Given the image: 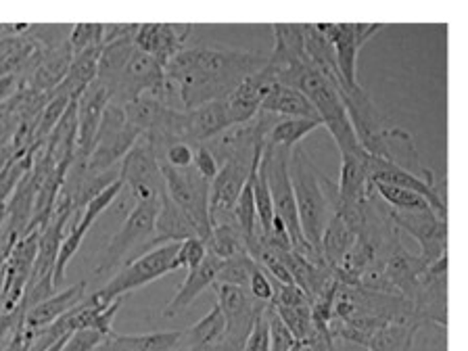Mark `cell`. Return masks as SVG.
<instances>
[{
  "label": "cell",
  "instance_id": "1",
  "mask_svg": "<svg viewBox=\"0 0 468 351\" xmlns=\"http://www.w3.org/2000/svg\"><path fill=\"white\" fill-rule=\"evenodd\" d=\"M268 65V55L234 48H185L165 68L167 92L185 112L222 101L245 78Z\"/></svg>",
  "mask_w": 468,
  "mask_h": 351
},
{
  "label": "cell",
  "instance_id": "2",
  "mask_svg": "<svg viewBox=\"0 0 468 351\" xmlns=\"http://www.w3.org/2000/svg\"><path fill=\"white\" fill-rule=\"evenodd\" d=\"M289 176L297 203V216L307 247L320 253V239L335 214L339 190L324 172L318 170L303 146H295L289 157Z\"/></svg>",
  "mask_w": 468,
  "mask_h": 351
},
{
  "label": "cell",
  "instance_id": "3",
  "mask_svg": "<svg viewBox=\"0 0 468 351\" xmlns=\"http://www.w3.org/2000/svg\"><path fill=\"white\" fill-rule=\"evenodd\" d=\"M289 157H291L289 149H282V146H270V144L263 146L261 164H263V170H266L274 218L281 219L284 229H287L292 251H297L299 255H303L305 260H310L314 263H324L322 261V255L318 251H314L312 247H307V243L303 240L302 224H299V216H297L295 195H292V186H291Z\"/></svg>",
  "mask_w": 468,
  "mask_h": 351
},
{
  "label": "cell",
  "instance_id": "4",
  "mask_svg": "<svg viewBox=\"0 0 468 351\" xmlns=\"http://www.w3.org/2000/svg\"><path fill=\"white\" fill-rule=\"evenodd\" d=\"M180 251V243H167L151 249L138 260L126 261V266L109 278V281L102 284L99 291L90 292V297L99 307H107L109 303L117 302L128 292L136 291L149 284L157 278L176 272V255Z\"/></svg>",
  "mask_w": 468,
  "mask_h": 351
},
{
  "label": "cell",
  "instance_id": "5",
  "mask_svg": "<svg viewBox=\"0 0 468 351\" xmlns=\"http://www.w3.org/2000/svg\"><path fill=\"white\" fill-rule=\"evenodd\" d=\"M159 211V201L149 203H134V207L128 211L123 224L117 229V232L107 243V249L102 251L101 260L94 268V278H112L115 270L122 266L123 261L130 260V255L149 245L153 237V229H155V218Z\"/></svg>",
  "mask_w": 468,
  "mask_h": 351
},
{
  "label": "cell",
  "instance_id": "6",
  "mask_svg": "<svg viewBox=\"0 0 468 351\" xmlns=\"http://www.w3.org/2000/svg\"><path fill=\"white\" fill-rule=\"evenodd\" d=\"M138 138H141V132L126 122L123 107L109 101L97 136H94L92 153L86 161V172L102 174L120 167L122 159L128 155Z\"/></svg>",
  "mask_w": 468,
  "mask_h": 351
},
{
  "label": "cell",
  "instance_id": "7",
  "mask_svg": "<svg viewBox=\"0 0 468 351\" xmlns=\"http://www.w3.org/2000/svg\"><path fill=\"white\" fill-rule=\"evenodd\" d=\"M107 90L117 105H126V102L141 97H153L170 105L165 69L151 55L138 48L132 53L128 63L123 65L120 76L107 86Z\"/></svg>",
  "mask_w": 468,
  "mask_h": 351
},
{
  "label": "cell",
  "instance_id": "8",
  "mask_svg": "<svg viewBox=\"0 0 468 351\" xmlns=\"http://www.w3.org/2000/svg\"><path fill=\"white\" fill-rule=\"evenodd\" d=\"M164 176L165 193L170 199L193 219L199 230V239L205 240L211 232L209 222V182L195 172V167L176 170L165 164H159Z\"/></svg>",
  "mask_w": 468,
  "mask_h": 351
},
{
  "label": "cell",
  "instance_id": "9",
  "mask_svg": "<svg viewBox=\"0 0 468 351\" xmlns=\"http://www.w3.org/2000/svg\"><path fill=\"white\" fill-rule=\"evenodd\" d=\"M336 90H339V97L343 101V105H346L351 128H354L357 143H360L364 153H368V155L378 159L383 157L385 141L391 126H387V117L377 107V102L372 101L368 90H364L362 86H339Z\"/></svg>",
  "mask_w": 468,
  "mask_h": 351
},
{
  "label": "cell",
  "instance_id": "10",
  "mask_svg": "<svg viewBox=\"0 0 468 351\" xmlns=\"http://www.w3.org/2000/svg\"><path fill=\"white\" fill-rule=\"evenodd\" d=\"M120 180L123 186L132 190L136 203L159 201L165 193L164 176H161L159 161L149 143L141 136L130 153L120 164Z\"/></svg>",
  "mask_w": 468,
  "mask_h": 351
},
{
  "label": "cell",
  "instance_id": "11",
  "mask_svg": "<svg viewBox=\"0 0 468 351\" xmlns=\"http://www.w3.org/2000/svg\"><path fill=\"white\" fill-rule=\"evenodd\" d=\"M324 38L331 42L339 69L341 82L346 88L360 86L357 82V55L368 38L378 34L380 24H316Z\"/></svg>",
  "mask_w": 468,
  "mask_h": 351
},
{
  "label": "cell",
  "instance_id": "12",
  "mask_svg": "<svg viewBox=\"0 0 468 351\" xmlns=\"http://www.w3.org/2000/svg\"><path fill=\"white\" fill-rule=\"evenodd\" d=\"M214 291L218 295L216 305L226 322L224 341L243 351L247 335L251 333L253 324L258 322L268 303L258 302V299L249 295L247 289L234 287V284H214Z\"/></svg>",
  "mask_w": 468,
  "mask_h": 351
},
{
  "label": "cell",
  "instance_id": "13",
  "mask_svg": "<svg viewBox=\"0 0 468 351\" xmlns=\"http://www.w3.org/2000/svg\"><path fill=\"white\" fill-rule=\"evenodd\" d=\"M389 219L398 230L408 232L420 245L422 261L433 263L448 253V222L439 218L433 209L422 211H393Z\"/></svg>",
  "mask_w": 468,
  "mask_h": 351
},
{
  "label": "cell",
  "instance_id": "14",
  "mask_svg": "<svg viewBox=\"0 0 468 351\" xmlns=\"http://www.w3.org/2000/svg\"><path fill=\"white\" fill-rule=\"evenodd\" d=\"M122 188H123L122 180H115L113 185H109L105 190H101V193L94 197V199L88 201L82 207V211L73 214L76 222H73L71 229L63 234L61 247H58L55 272H53L55 291L65 282V272H68L69 261L73 260V255L78 253V249H80V245H82V240L88 234V230L92 229V224L97 222L102 211H105L109 205H112L117 199V195L122 193Z\"/></svg>",
  "mask_w": 468,
  "mask_h": 351
},
{
  "label": "cell",
  "instance_id": "15",
  "mask_svg": "<svg viewBox=\"0 0 468 351\" xmlns=\"http://www.w3.org/2000/svg\"><path fill=\"white\" fill-rule=\"evenodd\" d=\"M38 237L40 229L27 232L6 255L3 292H0V316L13 314L19 307L21 299H24L29 276H32L36 253H38Z\"/></svg>",
  "mask_w": 468,
  "mask_h": 351
},
{
  "label": "cell",
  "instance_id": "16",
  "mask_svg": "<svg viewBox=\"0 0 468 351\" xmlns=\"http://www.w3.org/2000/svg\"><path fill=\"white\" fill-rule=\"evenodd\" d=\"M260 165V161L253 167L226 161L219 165V172L209 182V222L211 229L219 224H234L232 209L239 195L243 193L245 185L251 178V172Z\"/></svg>",
  "mask_w": 468,
  "mask_h": 351
},
{
  "label": "cell",
  "instance_id": "17",
  "mask_svg": "<svg viewBox=\"0 0 468 351\" xmlns=\"http://www.w3.org/2000/svg\"><path fill=\"white\" fill-rule=\"evenodd\" d=\"M278 86V76L276 71L266 65V68L260 69L253 76L245 78L234 90L224 99L226 112H229L232 126H239V123H247L253 120L255 115L260 113L261 102L266 101L270 92Z\"/></svg>",
  "mask_w": 468,
  "mask_h": 351
},
{
  "label": "cell",
  "instance_id": "18",
  "mask_svg": "<svg viewBox=\"0 0 468 351\" xmlns=\"http://www.w3.org/2000/svg\"><path fill=\"white\" fill-rule=\"evenodd\" d=\"M112 101V94L99 80L86 88V90L76 99V126H78V141H76V159L86 164L92 153L94 136H97L102 113Z\"/></svg>",
  "mask_w": 468,
  "mask_h": 351
},
{
  "label": "cell",
  "instance_id": "19",
  "mask_svg": "<svg viewBox=\"0 0 468 351\" xmlns=\"http://www.w3.org/2000/svg\"><path fill=\"white\" fill-rule=\"evenodd\" d=\"M195 26H174V24H138L134 34V47L143 53L151 55L161 68H167V63L185 50L186 38L193 32Z\"/></svg>",
  "mask_w": 468,
  "mask_h": 351
},
{
  "label": "cell",
  "instance_id": "20",
  "mask_svg": "<svg viewBox=\"0 0 468 351\" xmlns=\"http://www.w3.org/2000/svg\"><path fill=\"white\" fill-rule=\"evenodd\" d=\"M368 176L372 185L380 182V185H391L398 188L412 190V193L420 195L422 199H427L431 209H433L439 218L448 216V207H445L443 195L439 193V188L427 185V182L419 178V176L410 174L406 170H401V167L389 164V161L372 157V155H368Z\"/></svg>",
  "mask_w": 468,
  "mask_h": 351
},
{
  "label": "cell",
  "instance_id": "21",
  "mask_svg": "<svg viewBox=\"0 0 468 351\" xmlns=\"http://www.w3.org/2000/svg\"><path fill=\"white\" fill-rule=\"evenodd\" d=\"M188 239H199V230H197L193 219L167 197V193H164L159 199L155 229H153V237L149 245H146L149 247L146 251H151V247L155 245L161 247L167 243H185Z\"/></svg>",
  "mask_w": 468,
  "mask_h": 351
},
{
  "label": "cell",
  "instance_id": "22",
  "mask_svg": "<svg viewBox=\"0 0 468 351\" xmlns=\"http://www.w3.org/2000/svg\"><path fill=\"white\" fill-rule=\"evenodd\" d=\"M383 270H385L387 281L391 282V287L410 302L416 287H419L422 272L427 270V263L422 261L420 255L410 253L408 249H404L398 243L391 249V253L387 255Z\"/></svg>",
  "mask_w": 468,
  "mask_h": 351
},
{
  "label": "cell",
  "instance_id": "23",
  "mask_svg": "<svg viewBox=\"0 0 468 351\" xmlns=\"http://www.w3.org/2000/svg\"><path fill=\"white\" fill-rule=\"evenodd\" d=\"M86 289H88V281H80L76 284H71L68 291L55 292L53 297L44 299L42 303L34 305L32 310L26 312L24 326L27 331H40V328H47L48 324H53L55 320L65 316V314L73 310L78 303L84 302Z\"/></svg>",
  "mask_w": 468,
  "mask_h": 351
},
{
  "label": "cell",
  "instance_id": "24",
  "mask_svg": "<svg viewBox=\"0 0 468 351\" xmlns=\"http://www.w3.org/2000/svg\"><path fill=\"white\" fill-rule=\"evenodd\" d=\"M230 126L232 123L224 99L185 112V141L190 144L207 143Z\"/></svg>",
  "mask_w": 468,
  "mask_h": 351
},
{
  "label": "cell",
  "instance_id": "25",
  "mask_svg": "<svg viewBox=\"0 0 468 351\" xmlns=\"http://www.w3.org/2000/svg\"><path fill=\"white\" fill-rule=\"evenodd\" d=\"M219 266H222V260H218V258H214V255L207 253V258H205L199 266L188 270L182 287L178 289V292H176L172 302L167 303L164 310H161V314H164L165 318H174V316H178V314L185 312L186 307L193 303L205 289L214 287Z\"/></svg>",
  "mask_w": 468,
  "mask_h": 351
},
{
  "label": "cell",
  "instance_id": "26",
  "mask_svg": "<svg viewBox=\"0 0 468 351\" xmlns=\"http://www.w3.org/2000/svg\"><path fill=\"white\" fill-rule=\"evenodd\" d=\"M270 27L274 34V48L268 55V65L276 71V76L299 63L310 61L303 48L302 24H274Z\"/></svg>",
  "mask_w": 468,
  "mask_h": 351
},
{
  "label": "cell",
  "instance_id": "27",
  "mask_svg": "<svg viewBox=\"0 0 468 351\" xmlns=\"http://www.w3.org/2000/svg\"><path fill=\"white\" fill-rule=\"evenodd\" d=\"M182 343V331H161L144 335H109L94 351H176Z\"/></svg>",
  "mask_w": 468,
  "mask_h": 351
},
{
  "label": "cell",
  "instance_id": "28",
  "mask_svg": "<svg viewBox=\"0 0 468 351\" xmlns=\"http://www.w3.org/2000/svg\"><path fill=\"white\" fill-rule=\"evenodd\" d=\"M260 112L276 115V117H299V120H314L320 122L316 109L305 94H302L295 88L278 84L272 92L268 94L266 101L261 102ZM322 123V122H320Z\"/></svg>",
  "mask_w": 468,
  "mask_h": 351
},
{
  "label": "cell",
  "instance_id": "29",
  "mask_svg": "<svg viewBox=\"0 0 468 351\" xmlns=\"http://www.w3.org/2000/svg\"><path fill=\"white\" fill-rule=\"evenodd\" d=\"M302 32H303L305 55L314 65V69L320 71L328 82L335 84V88L343 86L339 69H336V58H335L331 42L324 38V34L320 32L316 24H302Z\"/></svg>",
  "mask_w": 468,
  "mask_h": 351
},
{
  "label": "cell",
  "instance_id": "30",
  "mask_svg": "<svg viewBox=\"0 0 468 351\" xmlns=\"http://www.w3.org/2000/svg\"><path fill=\"white\" fill-rule=\"evenodd\" d=\"M354 243H356V232L343 222V218L333 214L320 239L322 261H324L331 270H336V266H339L343 258H346L349 249L354 247Z\"/></svg>",
  "mask_w": 468,
  "mask_h": 351
},
{
  "label": "cell",
  "instance_id": "31",
  "mask_svg": "<svg viewBox=\"0 0 468 351\" xmlns=\"http://www.w3.org/2000/svg\"><path fill=\"white\" fill-rule=\"evenodd\" d=\"M226 322L219 307L214 305L205 318L182 331V349L185 351H205L214 347L216 343L224 339Z\"/></svg>",
  "mask_w": 468,
  "mask_h": 351
},
{
  "label": "cell",
  "instance_id": "32",
  "mask_svg": "<svg viewBox=\"0 0 468 351\" xmlns=\"http://www.w3.org/2000/svg\"><path fill=\"white\" fill-rule=\"evenodd\" d=\"M134 36L130 38H120L113 42H107L101 47L99 53V65H97V80L102 86H109L113 80L120 76L123 65L128 63V58L134 53Z\"/></svg>",
  "mask_w": 468,
  "mask_h": 351
},
{
  "label": "cell",
  "instance_id": "33",
  "mask_svg": "<svg viewBox=\"0 0 468 351\" xmlns=\"http://www.w3.org/2000/svg\"><path fill=\"white\" fill-rule=\"evenodd\" d=\"M322 128L320 122L314 120H299V117H278L274 126L270 128L266 136V144L282 146V149L292 151L314 130Z\"/></svg>",
  "mask_w": 468,
  "mask_h": 351
},
{
  "label": "cell",
  "instance_id": "34",
  "mask_svg": "<svg viewBox=\"0 0 468 351\" xmlns=\"http://www.w3.org/2000/svg\"><path fill=\"white\" fill-rule=\"evenodd\" d=\"M209 255L218 260H230L237 255H247V243L243 232L237 224H219L214 226L209 237L203 240Z\"/></svg>",
  "mask_w": 468,
  "mask_h": 351
},
{
  "label": "cell",
  "instance_id": "35",
  "mask_svg": "<svg viewBox=\"0 0 468 351\" xmlns=\"http://www.w3.org/2000/svg\"><path fill=\"white\" fill-rule=\"evenodd\" d=\"M375 188V195L378 197L380 201L389 205V209L393 211H422V209H431V205L427 203V199H422L420 195L412 193V190L406 188H398L391 185H372Z\"/></svg>",
  "mask_w": 468,
  "mask_h": 351
},
{
  "label": "cell",
  "instance_id": "36",
  "mask_svg": "<svg viewBox=\"0 0 468 351\" xmlns=\"http://www.w3.org/2000/svg\"><path fill=\"white\" fill-rule=\"evenodd\" d=\"M274 307V305H272ZM278 316L289 328L291 335L295 336L297 343H310L314 339V320L310 305H295V307H274Z\"/></svg>",
  "mask_w": 468,
  "mask_h": 351
},
{
  "label": "cell",
  "instance_id": "37",
  "mask_svg": "<svg viewBox=\"0 0 468 351\" xmlns=\"http://www.w3.org/2000/svg\"><path fill=\"white\" fill-rule=\"evenodd\" d=\"M253 263L255 261L249 255H237V258L222 260V266L218 270L214 284H234V287L247 289Z\"/></svg>",
  "mask_w": 468,
  "mask_h": 351
},
{
  "label": "cell",
  "instance_id": "38",
  "mask_svg": "<svg viewBox=\"0 0 468 351\" xmlns=\"http://www.w3.org/2000/svg\"><path fill=\"white\" fill-rule=\"evenodd\" d=\"M263 318L268 322V336H270V351H291L297 346L295 336L284 326V322L278 316L276 310L268 303L266 312H263Z\"/></svg>",
  "mask_w": 468,
  "mask_h": 351
},
{
  "label": "cell",
  "instance_id": "39",
  "mask_svg": "<svg viewBox=\"0 0 468 351\" xmlns=\"http://www.w3.org/2000/svg\"><path fill=\"white\" fill-rule=\"evenodd\" d=\"M102 47V24H78L71 27L69 48L71 55L84 53L88 48Z\"/></svg>",
  "mask_w": 468,
  "mask_h": 351
},
{
  "label": "cell",
  "instance_id": "40",
  "mask_svg": "<svg viewBox=\"0 0 468 351\" xmlns=\"http://www.w3.org/2000/svg\"><path fill=\"white\" fill-rule=\"evenodd\" d=\"M207 258V249L201 239H188L185 243H180V251L176 255V268H186L193 270Z\"/></svg>",
  "mask_w": 468,
  "mask_h": 351
},
{
  "label": "cell",
  "instance_id": "41",
  "mask_svg": "<svg viewBox=\"0 0 468 351\" xmlns=\"http://www.w3.org/2000/svg\"><path fill=\"white\" fill-rule=\"evenodd\" d=\"M272 302L270 305L274 307H295V305H310V299H307L305 292L297 287V284H272Z\"/></svg>",
  "mask_w": 468,
  "mask_h": 351
},
{
  "label": "cell",
  "instance_id": "42",
  "mask_svg": "<svg viewBox=\"0 0 468 351\" xmlns=\"http://www.w3.org/2000/svg\"><path fill=\"white\" fill-rule=\"evenodd\" d=\"M193 167H195V172L203 176L207 182L214 180L219 172L218 159L211 155V151L203 143L193 144Z\"/></svg>",
  "mask_w": 468,
  "mask_h": 351
},
{
  "label": "cell",
  "instance_id": "43",
  "mask_svg": "<svg viewBox=\"0 0 468 351\" xmlns=\"http://www.w3.org/2000/svg\"><path fill=\"white\" fill-rule=\"evenodd\" d=\"M247 291L249 295L253 299H258L261 303H270L272 302V282H270L268 274L263 272V270L258 266V263H253L251 268V276H249V284H247Z\"/></svg>",
  "mask_w": 468,
  "mask_h": 351
},
{
  "label": "cell",
  "instance_id": "44",
  "mask_svg": "<svg viewBox=\"0 0 468 351\" xmlns=\"http://www.w3.org/2000/svg\"><path fill=\"white\" fill-rule=\"evenodd\" d=\"M159 164H165L176 170H185L193 165V144L190 143H174L165 149L164 159Z\"/></svg>",
  "mask_w": 468,
  "mask_h": 351
},
{
  "label": "cell",
  "instance_id": "45",
  "mask_svg": "<svg viewBox=\"0 0 468 351\" xmlns=\"http://www.w3.org/2000/svg\"><path fill=\"white\" fill-rule=\"evenodd\" d=\"M266 312V310H263ZM243 351H270V336H268V322L263 318V314L255 322L251 333L247 335L243 343Z\"/></svg>",
  "mask_w": 468,
  "mask_h": 351
},
{
  "label": "cell",
  "instance_id": "46",
  "mask_svg": "<svg viewBox=\"0 0 468 351\" xmlns=\"http://www.w3.org/2000/svg\"><path fill=\"white\" fill-rule=\"evenodd\" d=\"M32 339L34 333L27 331L26 326H19L11 336V341L5 346V351H29V347H32Z\"/></svg>",
  "mask_w": 468,
  "mask_h": 351
},
{
  "label": "cell",
  "instance_id": "47",
  "mask_svg": "<svg viewBox=\"0 0 468 351\" xmlns=\"http://www.w3.org/2000/svg\"><path fill=\"white\" fill-rule=\"evenodd\" d=\"M5 260H0V292H3V281H5Z\"/></svg>",
  "mask_w": 468,
  "mask_h": 351
},
{
  "label": "cell",
  "instance_id": "48",
  "mask_svg": "<svg viewBox=\"0 0 468 351\" xmlns=\"http://www.w3.org/2000/svg\"><path fill=\"white\" fill-rule=\"evenodd\" d=\"M65 339H68V336H65ZM65 339H61V341H58V343H55V346H53V347H50V349H47V351H61V347H63V343H65Z\"/></svg>",
  "mask_w": 468,
  "mask_h": 351
},
{
  "label": "cell",
  "instance_id": "49",
  "mask_svg": "<svg viewBox=\"0 0 468 351\" xmlns=\"http://www.w3.org/2000/svg\"><path fill=\"white\" fill-rule=\"evenodd\" d=\"M399 351H414V343H408V346H404Z\"/></svg>",
  "mask_w": 468,
  "mask_h": 351
},
{
  "label": "cell",
  "instance_id": "50",
  "mask_svg": "<svg viewBox=\"0 0 468 351\" xmlns=\"http://www.w3.org/2000/svg\"><path fill=\"white\" fill-rule=\"evenodd\" d=\"M0 343H3V339H0Z\"/></svg>",
  "mask_w": 468,
  "mask_h": 351
}]
</instances>
